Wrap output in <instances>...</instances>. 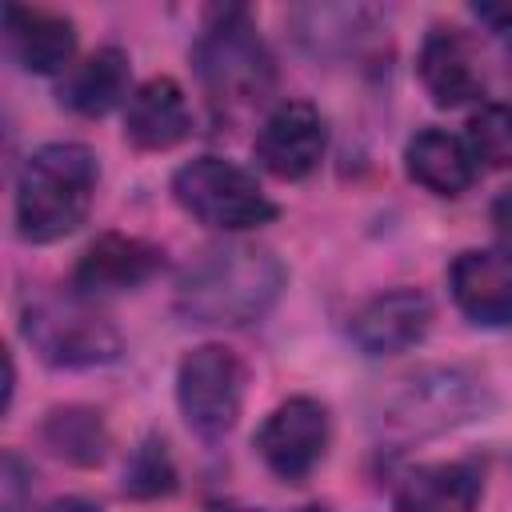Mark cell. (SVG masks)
I'll use <instances>...</instances> for the list:
<instances>
[{
	"instance_id": "cell-1",
	"label": "cell",
	"mask_w": 512,
	"mask_h": 512,
	"mask_svg": "<svg viewBox=\"0 0 512 512\" xmlns=\"http://www.w3.org/2000/svg\"><path fill=\"white\" fill-rule=\"evenodd\" d=\"M288 284V268L272 248L228 240L188 260L176 280V316L200 328H244L264 320Z\"/></svg>"
},
{
	"instance_id": "cell-2",
	"label": "cell",
	"mask_w": 512,
	"mask_h": 512,
	"mask_svg": "<svg viewBox=\"0 0 512 512\" xmlns=\"http://www.w3.org/2000/svg\"><path fill=\"white\" fill-rule=\"evenodd\" d=\"M100 164L88 144L52 140L36 148L16 176V232L28 244H56L72 236L96 200Z\"/></svg>"
},
{
	"instance_id": "cell-3",
	"label": "cell",
	"mask_w": 512,
	"mask_h": 512,
	"mask_svg": "<svg viewBox=\"0 0 512 512\" xmlns=\"http://www.w3.org/2000/svg\"><path fill=\"white\" fill-rule=\"evenodd\" d=\"M188 60L204 96L228 112L252 108L276 88V60L240 4H216L204 12Z\"/></svg>"
},
{
	"instance_id": "cell-4",
	"label": "cell",
	"mask_w": 512,
	"mask_h": 512,
	"mask_svg": "<svg viewBox=\"0 0 512 512\" xmlns=\"http://www.w3.org/2000/svg\"><path fill=\"white\" fill-rule=\"evenodd\" d=\"M492 408V392L460 368H424L400 380L380 408V428L396 440H424L460 428Z\"/></svg>"
},
{
	"instance_id": "cell-5",
	"label": "cell",
	"mask_w": 512,
	"mask_h": 512,
	"mask_svg": "<svg viewBox=\"0 0 512 512\" xmlns=\"http://www.w3.org/2000/svg\"><path fill=\"white\" fill-rule=\"evenodd\" d=\"M172 200L204 228L248 232L276 220V204L256 184V176L224 156H196L172 176Z\"/></svg>"
},
{
	"instance_id": "cell-6",
	"label": "cell",
	"mask_w": 512,
	"mask_h": 512,
	"mask_svg": "<svg viewBox=\"0 0 512 512\" xmlns=\"http://www.w3.org/2000/svg\"><path fill=\"white\" fill-rule=\"evenodd\" d=\"M20 328L24 340L36 348V356L52 368H96L120 360L124 352L120 332L76 292L28 300Z\"/></svg>"
},
{
	"instance_id": "cell-7",
	"label": "cell",
	"mask_w": 512,
	"mask_h": 512,
	"mask_svg": "<svg viewBox=\"0 0 512 512\" xmlns=\"http://www.w3.org/2000/svg\"><path fill=\"white\" fill-rule=\"evenodd\" d=\"M244 384L248 376L232 348L200 344L184 352L176 368V404H180L184 424L204 440L228 436L244 408Z\"/></svg>"
},
{
	"instance_id": "cell-8",
	"label": "cell",
	"mask_w": 512,
	"mask_h": 512,
	"mask_svg": "<svg viewBox=\"0 0 512 512\" xmlns=\"http://www.w3.org/2000/svg\"><path fill=\"white\" fill-rule=\"evenodd\" d=\"M328 440H332L328 408L316 396H288L284 404H276L264 416L252 444H256V452L272 476L300 484L324 460Z\"/></svg>"
},
{
	"instance_id": "cell-9",
	"label": "cell",
	"mask_w": 512,
	"mask_h": 512,
	"mask_svg": "<svg viewBox=\"0 0 512 512\" xmlns=\"http://www.w3.org/2000/svg\"><path fill=\"white\" fill-rule=\"evenodd\" d=\"M252 152L268 176L304 180L320 168V160L328 152V124L316 104L284 100L264 116V124L252 140Z\"/></svg>"
},
{
	"instance_id": "cell-10",
	"label": "cell",
	"mask_w": 512,
	"mask_h": 512,
	"mask_svg": "<svg viewBox=\"0 0 512 512\" xmlns=\"http://www.w3.org/2000/svg\"><path fill=\"white\" fill-rule=\"evenodd\" d=\"M164 268V248L144 240V236H124V232H104L96 236L76 268H72V292L84 300L112 296V292H132L144 280H152Z\"/></svg>"
},
{
	"instance_id": "cell-11",
	"label": "cell",
	"mask_w": 512,
	"mask_h": 512,
	"mask_svg": "<svg viewBox=\"0 0 512 512\" xmlns=\"http://www.w3.org/2000/svg\"><path fill=\"white\" fill-rule=\"evenodd\" d=\"M432 328V300L416 288H392L364 300L352 320L348 336L364 356H396L416 348Z\"/></svg>"
},
{
	"instance_id": "cell-12",
	"label": "cell",
	"mask_w": 512,
	"mask_h": 512,
	"mask_svg": "<svg viewBox=\"0 0 512 512\" xmlns=\"http://www.w3.org/2000/svg\"><path fill=\"white\" fill-rule=\"evenodd\" d=\"M452 304L480 328L512 324V252L508 248H464L448 264Z\"/></svg>"
},
{
	"instance_id": "cell-13",
	"label": "cell",
	"mask_w": 512,
	"mask_h": 512,
	"mask_svg": "<svg viewBox=\"0 0 512 512\" xmlns=\"http://www.w3.org/2000/svg\"><path fill=\"white\" fill-rule=\"evenodd\" d=\"M416 76L436 108H464L484 96V68L472 40L460 28L436 24L416 56Z\"/></svg>"
},
{
	"instance_id": "cell-14",
	"label": "cell",
	"mask_w": 512,
	"mask_h": 512,
	"mask_svg": "<svg viewBox=\"0 0 512 512\" xmlns=\"http://www.w3.org/2000/svg\"><path fill=\"white\" fill-rule=\"evenodd\" d=\"M4 48L24 72L56 76L76 56V24L52 8L4 4Z\"/></svg>"
},
{
	"instance_id": "cell-15",
	"label": "cell",
	"mask_w": 512,
	"mask_h": 512,
	"mask_svg": "<svg viewBox=\"0 0 512 512\" xmlns=\"http://www.w3.org/2000/svg\"><path fill=\"white\" fill-rule=\"evenodd\" d=\"M484 500V472L472 460L416 464L392 484V512H476Z\"/></svg>"
},
{
	"instance_id": "cell-16",
	"label": "cell",
	"mask_w": 512,
	"mask_h": 512,
	"mask_svg": "<svg viewBox=\"0 0 512 512\" xmlns=\"http://www.w3.org/2000/svg\"><path fill=\"white\" fill-rule=\"evenodd\" d=\"M192 132L184 88L172 76L144 80L124 104V140L140 152H168Z\"/></svg>"
},
{
	"instance_id": "cell-17",
	"label": "cell",
	"mask_w": 512,
	"mask_h": 512,
	"mask_svg": "<svg viewBox=\"0 0 512 512\" xmlns=\"http://www.w3.org/2000/svg\"><path fill=\"white\" fill-rule=\"evenodd\" d=\"M404 172L424 192L456 200V196H464L476 184L480 164H476L472 148L460 136H452L444 128H420L404 144Z\"/></svg>"
},
{
	"instance_id": "cell-18",
	"label": "cell",
	"mask_w": 512,
	"mask_h": 512,
	"mask_svg": "<svg viewBox=\"0 0 512 512\" xmlns=\"http://www.w3.org/2000/svg\"><path fill=\"white\" fill-rule=\"evenodd\" d=\"M132 64L124 48H96L92 56H84L76 68L64 72L60 84V104L76 116H108L112 108L128 104L132 96Z\"/></svg>"
},
{
	"instance_id": "cell-19",
	"label": "cell",
	"mask_w": 512,
	"mask_h": 512,
	"mask_svg": "<svg viewBox=\"0 0 512 512\" xmlns=\"http://www.w3.org/2000/svg\"><path fill=\"white\" fill-rule=\"evenodd\" d=\"M40 440L56 460L76 464V468H92L108 452V424L88 404H64L40 420Z\"/></svg>"
},
{
	"instance_id": "cell-20",
	"label": "cell",
	"mask_w": 512,
	"mask_h": 512,
	"mask_svg": "<svg viewBox=\"0 0 512 512\" xmlns=\"http://www.w3.org/2000/svg\"><path fill=\"white\" fill-rule=\"evenodd\" d=\"M176 488V464L160 436H144L124 464V492L132 500H156Z\"/></svg>"
},
{
	"instance_id": "cell-21",
	"label": "cell",
	"mask_w": 512,
	"mask_h": 512,
	"mask_svg": "<svg viewBox=\"0 0 512 512\" xmlns=\"http://www.w3.org/2000/svg\"><path fill=\"white\" fill-rule=\"evenodd\" d=\"M476 164L488 168H512V104H480L468 116V136Z\"/></svg>"
},
{
	"instance_id": "cell-22",
	"label": "cell",
	"mask_w": 512,
	"mask_h": 512,
	"mask_svg": "<svg viewBox=\"0 0 512 512\" xmlns=\"http://www.w3.org/2000/svg\"><path fill=\"white\" fill-rule=\"evenodd\" d=\"M0 512H24L28 492H32V468L16 448L4 452V472H0Z\"/></svg>"
},
{
	"instance_id": "cell-23",
	"label": "cell",
	"mask_w": 512,
	"mask_h": 512,
	"mask_svg": "<svg viewBox=\"0 0 512 512\" xmlns=\"http://www.w3.org/2000/svg\"><path fill=\"white\" fill-rule=\"evenodd\" d=\"M492 228H496V236H500V248H508L512 252V188H504L496 200H492Z\"/></svg>"
},
{
	"instance_id": "cell-24",
	"label": "cell",
	"mask_w": 512,
	"mask_h": 512,
	"mask_svg": "<svg viewBox=\"0 0 512 512\" xmlns=\"http://www.w3.org/2000/svg\"><path fill=\"white\" fill-rule=\"evenodd\" d=\"M472 12H476V20H484V24H488V28H496V32H508V28H512V8H492V4H476Z\"/></svg>"
},
{
	"instance_id": "cell-25",
	"label": "cell",
	"mask_w": 512,
	"mask_h": 512,
	"mask_svg": "<svg viewBox=\"0 0 512 512\" xmlns=\"http://www.w3.org/2000/svg\"><path fill=\"white\" fill-rule=\"evenodd\" d=\"M40 512H100L92 500H84V496H56V500H48Z\"/></svg>"
}]
</instances>
